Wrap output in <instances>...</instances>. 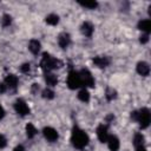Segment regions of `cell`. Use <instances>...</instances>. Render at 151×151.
<instances>
[{
  "mask_svg": "<svg viewBox=\"0 0 151 151\" xmlns=\"http://www.w3.org/2000/svg\"><path fill=\"white\" fill-rule=\"evenodd\" d=\"M105 97H106L107 100H113V99L117 97V92H116V90H113L112 87H109V88L106 90Z\"/></svg>",
  "mask_w": 151,
  "mask_h": 151,
  "instance_id": "cell-23",
  "label": "cell"
},
{
  "mask_svg": "<svg viewBox=\"0 0 151 151\" xmlns=\"http://www.w3.org/2000/svg\"><path fill=\"white\" fill-rule=\"evenodd\" d=\"M6 90H7V87H6L5 83H4V84H0V94L4 93V92H6Z\"/></svg>",
  "mask_w": 151,
  "mask_h": 151,
  "instance_id": "cell-29",
  "label": "cell"
},
{
  "mask_svg": "<svg viewBox=\"0 0 151 151\" xmlns=\"http://www.w3.org/2000/svg\"><path fill=\"white\" fill-rule=\"evenodd\" d=\"M67 86L71 90H76L78 87L81 86V79H80V74L77 71H71L67 76Z\"/></svg>",
  "mask_w": 151,
  "mask_h": 151,
  "instance_id": "cell-4",
  "label": "cell"
},
{
  "mask_svg": "<svg viewBox=\"0 0 151 151\" xmlns=\"http://www.w3.org/2000/svg\"><path fill=\"white\" fill-rule=\"evenodd\" d=\"M138 28H139L142 32L149 34V33L151 32V20H150V19H142V20L138 22Z\"/></svg>",
  "mask_w": 151,
  "mask_h": 151,
  "instance_id": "cell-13",
  "label": "cell"
},
{
  "mask_svg": "<svg viewBox=\"0 0 151 151\" xmlns=\"http://www.w3.org/2000/svg\"><path fill=\"white\" fill-rule=\"evenodd\" d=\"M139 40H140V42H142V44H145V42H147V41H149V34H146V33L142 34Z\"/></svg>",
  "mask_w": 151,
  "mask_h": 151,
  "instance_id": "cell-28",
  "label": "cell"
},
{
  "mask_svg": "<svg viewBox=\"0 0 151 151\" xmlns=\"http://www.w3.org/2000/svg\"><path fill=\"white\" fill-rule=\"evenodd\" d=\"M13 151H25V147H24L22 145H17V146L13 149Z\"/></svg>",
  "mask_w": 151,
  "mask_h": 151,
  "instance_id": "cell-30",
  "label": "cell"
},
{
  "mask_svg": "<svg viewBox=\"0 0 151 151\" xmlns=\"http://www.w3.org/2000/svg\"><path fill=\"white\" fill-rule=\"evenodd\" d=\"M137 72L140 76H143V77L149 76L150 74V66H149V64L145 63V61H139L137 64Z\"/></svg>",
  "mask_w": 151,
  "mask_h": 151,
  "instance_id": "cell-12",
  "label": "cell"
},
{
  "mask_svg": "<svg viewBox=\"0 0 151 151\" xmlns=\"http://www.w3.org/2000/svg\"><path fill=\"white\" fill-rule=\"evenodd\" d=\"M45 81L48 86H55L57 83H58V78L52 72H46L45 73Z\"/></svg>",
  "mask_w": 151,
  "mask_h": 151,
  "instance_id": "cell-16",
  "label": "cell"
},
{
  "mask_svg": "<svg viewBox=\"0 0 151 151\" xmlns=\"http://www.w3.org/2000/svg\"><path fill=\"white\" fill-rule=\"evenodd\" d=\"M14 110L20 116H27L29 113V107L26 104V101L22 100V99H17L15 100V103H14Z\"/></svg>",
  "mask_w": 151,
  "mask_h": 151,
  "instance_id": "cell-6",
  "label": "cell"
},
{
  "mask_svg": "<svg viewBox=\"0 0 151 151\" xmlns=\"http://www.w3.org/2000/svg\"><path fill=\"white\" fill-rule=\"evenodd\" d=\"M4 116H5V110H4V107L0 105V119H2Z\"/></svg>",
  "mask_w": 151,
  "mask_h": 151,
  "instance_id": "cell-33",
  "label": "cell"
},
{
  "mask_svg": "<svg viewBox=\"0 0 151 151\" xmlns=\"http://www.w3.org/2000/svg\"><path fill=\"white\" fill-rule=\"evenodd\" d=\"M38 90H39L38 84H33V86H32V92H33V93H37V92H38Z\"/></svg>",
  "mask_w": 151,
  "mask_h": 151,
  "instance_id": "cell-32",
  "label": "cell"
},
{
  "mask_svg": "<svg viewBox=\"0 0 151 151\" xmlns=\"http://www.w3.org/2000/svg\"><path fill=\"white\" fill-rule=\"evenodd\" d=\"M93 31H94V27H93V25L91 22H88V21L83 22V25H81V33L85 37H88L90 38L93 34Z\"/></svg>",
  "mask_w": 151,
  "mask_h": 151,
  "instance_id": "cell-14",
  "label": "cell"
},
{
  "mask_svg": "<svg viewBox=\"0 0 151 151\" xmlns=\"http://www.w3.org/2000/svg\"><path fill=\"white\" fill-rule=\"evenodd\" d=\"M20 71H21L22 73H27V72L29 71V64H22V65L20 66Z\"/></svg>",
  "mask_w": 151,
  "mask_h": 151,
  "instance_id": "cell-27",
  "label": "cell"
},
{
  "mask_svg": "<svg viewBox=\"0 0 151 151\" xmlns=\"http://www.w3.org/2000/svg\"><path fill=\"white\" fill-rule=\"evenodd\" d=\"M136 151H147V150L144 145H139V146H136Z\"/></svg>",
  "mask_w": 151,
  "mask_h": 151,
  "instance_id": "cell-31",
  "label": "cell"
},
{
  "mask_svg": "<svg viewBox=\"0 0 151 151\" xmlns=\"http://www.w3.org/2000/svg\"><path fill=\"white\" fill-rule=\"evenodd\" d=\"M45 21H46L48 25L54 26V25H57V24L59 22V17H58L57 14H54V13H51V14H48V15L45 18Z\"/></svg>",
  "mask_w": 151,
  "mask_h": 151,
  "instance_id": "cell-19",
  "label": "cell"
},
{
  "mask_svg": "<svg viewBox=\"0 0 151 151\" xmlns=\"http://www.w3.org/2000/svg\"><path fill=\"white\" fill-rule=\"evenodd\" d=\"M80 79H81V86L85 87H93L94 86V78L92 77L91 72L87 68H83L80 72Z\"/></svg>",
  "mask_w": 151,
  "mask_h": 151,
  "instance_id": "cell-5",
  "label": "cell"
},
{
  "mask_svg": "<svg viewBox=\"0 0 151 151\" xmlns=\"http://www.w3.org/2000/svg\"><path fill=\"white\" fill-rule=\"evenodd\" d=\"M144 136L142 133H136L133 137V144L134 146H139V145H144Z\"/></svg>",
  "mask_w": 151,
  "mask_h": 151,
  "instance_id": "cell-22",
  "label": "cell"
},
{
  "mask_svg": "<svg viewBox=\"0 0 151 151\" xmlns=\"http://www.w3.org/2000/svg\"><path fill=\"white\" fill-rule=\"evenodd\" d=\"M79 5L88 9H94L98 6V2L97 1H79Z\"/></svg>",
  "mask_w": 151,
  "mask_h": 151,
  "instance_id": "cell-21",
  "label": "cell"
},
{
  "mask_svg": "<svg viewBox=\"0 0 151 151\" xmlns=\"http://www.w3.org/2000/svg\"><path fill=\"white\" fill-rule=\"evenodd\" d=\"M131 118L136 122L139 123V126L142 129H146L150 125V120H151V113L149 111V109L143 107L139 111H133L131 112Z\"/></svg>",
  "mask_w": 151,
  "mask_h": 151,
  "instance_id": "cell-2",
  "label": "cell"
},
{
  "mask_svg": "<svg viewBox=\"0 0 151 151\" xmlns=\"http://www.w3.org/2000/svg\"><path fill=\"white\" fill-rule=\"evenodd\" d=\"M88 136L87 133L79 129L78 126H74L73 130H72V134H71V142H72V145L77 149H84L87 144H88Z\"/></svg>",
  "mask_w": 151,
  "mask_h": 151,
  "instance_id": "cell-1",
  "label": "cell"
},
{
  "mask_svg": "<svg viewBox=\"0 0 151 151\" xmlns=\"http://www.w3.org/2000/svg\"><path fill=\"white\" fill-rule=\"evenodd\" d=\"M40 66L45 72H51L54 68H58L61 66V61L58 60L57 58L51 57L48 53H42V58L40 61Z\"/></svg>",
  "mask_w": 151,
  "mask_h": 151,
  "instance_id": "cell-3",
  "label": "cell"
},
{
  "mask_svg": "<svg viewBox=\"0 0 151 151\" xmlns=\"http://www.w3.org/2000/svg\"><path fill=\"white\" fill-rule=\"evenodd\" d=\"M42 134H44V137H45L48 142H51V143L55 142V140L58 139V137H59L57 130L53 129V127H51V126L44 127V130H42Z\"/></svg>",
  "mask_w": 151,
  "mask_h": 151,
  "instance_id": "cell-7",
  "label": "cell"
},
{
  "mask_svg": "<svg viewBox=\"0 0 151 151\" xmlns=\"http://www.w3.org/2000/svg\"><path fill=\"white\" fill-rule=\"evenodd\" d=\"M106 143H107L109 149H110L111 151H118V149H119V146H120L119 139H118L116 136H113V134H110V136H109Z\"/></svg>",
  "mask_w": 151,
  "mask_h": 151,
  "instance_id": "cell-10",
  "label": "cell"
},
{
  "mask_svg": "<svg viewBox=\"0 0 151 151\" xmlns=\"http://www.w3.org/2000/svg\"><path fill=\"white\" fill-rule=\"evenodd\" d=\"M78 99L81 100L83 103H87V101L90 100V93H88V91H87L85 87L81 88V90L78 92Z\"/></svg>",
  "mask_w": 151,
  "mask_h": 151,
  "instance_id": "cell-18",
  "label": "cell"
},
{
  "mask_svg": "<svg viewBox=\"0 0 151 151\" xmlns=\"http://www.w3.org/2000/svg\"><path fill=\"white\" fill-rule=\"evenodd\" d=\"M109 136H110V134H109L107 126L104 125V124H100V125L97 127V137H98V139H99L101 143H106Z\"/></svg>",
  "mask_w": 151,
  "mask_h": 151,
  "instance_id": "cell-8",
  "label": "cell"
},
{
  "mask_svg": "<svg viewBox=\"0 0 151 151\" xmlns=\"http://www.w3.org/2000/svg\"><path fill=\"white\" fill-rule=\"evenodd\" d=\"M6 145H7V140H6V138H5V136L0 133V149H2V147H5Z\"/></svg>",
  "mask_w": 151,
  "mask_h": 151,
  "instance_id": "cell-26",
  "label": "cell"
},
{
  "mask_svg": "<svg viewBox=\"0 0 151 151\" xmlns=\"http://www.w3.org/2000/svg\"><path fill=\"white\" fill-rule=\"evenodd\" d=\"M37 133H38V131H37L35 126H34L33 124L28 123V124L26 125V134H27V137H28V138H33Z\"/></svg>",
  "mask_w": 151,
  "mask_h": 151,
  "instance_id": "cell-20",
  "label": "cell"
},
{
  "mask_svg": "<svg viewBox=\"0 0 151 151\" xmlns=\"http://www.w3.org/2000/svg\"><path fill=\"white\" fill-rule=\"evenodd\" d=\"M70 42H71V37H70L68 33H65L64 32V33L59 34V37H58V44H59V46L61 48H66L70 45Z\"/></svg>",
  "mask_w": 151,
  "mask_h": 151,
  "instance_id": "cell-11",
  "label": "cell"
},
{
  "mask_svg": "<svg viewBox=\"0 0 151 151\" xmlns=\"http://www.w3.org/2000/svg\"><path fill=\"white\" fill-rule=\"evenodd\" d=\"M93 64H94L96 66L103 68V67H106V66L110 64V59H109L107 57H103V55L96 57V58L93 59Z\"/></svg>",
  "mask_w": 151,
  "mask_h": 151,
  "instance_id": "cell-15",
  "label": "cell"
},
{
  "mask_svg": "<svg viewBox=\"0 0 151 151\" xmlns=\"http://www.w3.org/2000/svg\"><path fill=\"white\" fill-rule=\"evenodd\" d=\"M28 50L33 53V54H38L40 51V42L37 39H32L28 42Z\"/></svg>",
  "mask_w": 151,
  "mask_h": 151,
  "instance_id": "cell-17",
  "label": "cell"
},
{
  "mask_svg": "<svg viewBox=\"0 0 151 151\" xmlns=\"http://www.w3.org/2000/svg\"><path fill=\"white\" fill-rule=\"evenodd\" d=\"M42 97L46 99H53L54 98V92L51 88H45L42 91Z\"/></svg>",
  "mask_w": 151,
  "mask_h": 151,
  "instance_id": "cell-24",
  "label": "cell"
},
{
  "mask_svg": "<svg viewBox=\"0 0 151 151\" xmlns=\"http://www.w3.org/2000/svg\"><path fill=\"white\" fill-rule=\"evenodd\" d=\"M18 83H19V79L17 76L14 74H8L6 78H5V85L7 88L9 90H15L17 86H18Z\"/></svg>",
  "mask_w": 151,
  "mask_h": 151,
  "instance_id": "cell-9",
  "label": "cell"
},
{
  "mask_svg": "<svg viewBox=\"0 0 151 151\" xmlns=\"http://www.w3.org/2000/svg\"><path fill=\"white\" fill-rule=\"evenodd\" d=\"M1 22H2V26H5V27L9 26L11 22H12V18H11V15H8V14H4V15H2V19H1Z\"/></svg>",
  "mask_w": 151,
  "mask_h": 151,
  "instance_id": "cell-25",
  "label": "cell"
}]
</instances>
